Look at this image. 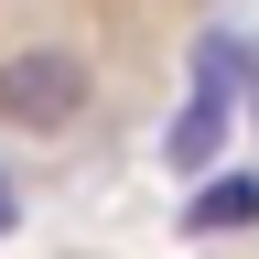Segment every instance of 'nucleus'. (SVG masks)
<instances>
[{
  "label": "nucleus",
  "mask_w": 259,
  "mask_h": 259,
  "mask_svg": "<svg viewBox=\"0 0 259 259\" xmlns=\"http://www.w3.org/2000/svg\"><path fill=\"white\" fill-rule=\"evenodd\" d=\"M11 227H22V184L0 173V238H11Z\"/></svg>",
  "instance_id": "4"
},
{
  "label": "nucleus",
  "mask_w": 259,
  "mask_h": 259,
  "mask_svg": "<svg viewBox=\"0 0 259 259\" xmlns=\"http://www.w3.org/2000/svg\"><path fill=\"white\" fill-rule=\"evenodd\" d=\"M248 97H259V65H248Z\"/></svg>",
  "instance_id": "5"
},
{
  "label": "nucleus",
  "mask_w": 259,
  "mask_h": 259,
  "mask_svg": "<svg viewBox=\"0 0 259 259\" xmlns=\"http://www.w3.org/2000/svg\"><path fill=\"white\" fill-rule=\"evenodd\" d=\"M87 97H97V76H87V54H76V44H22L11 65H0V119L32 130V141L76 130V119H87Z\"/></svg>",
  "instance_id": "1"
},
{
  "label": "nucleus",
  "mask_w": 259,
  "mask_h": 259,
  "mask_svg": "<svg viewBox=\"0 0 259 259\" xmlns=\"http://www.w3.org/2000/svg\"><path fill=\"white\" fill-rule=\"evenodd\" d=\"M227 119H238V97H227V87H194V97H184V119H173V141H162V162L205 184V173H216V151H227Z\"/></svg>",
  "instance_id": "2"
},
{
  "label": "nucleus",
  "mask_w": 259,
  "mask_h": 259,
  "mask_svg": "<svg viewBox=\"0 0 259 259\" xmlns=\"http://www.w3.org/2000/svg\"><path fill=\"white\" fill-rule=\"evenodd\" d=\"M194 238H227V227H259V173H205L194 184V205H184Z\"/></svg>",
  "instance_id": "3"
}]
</instances>
